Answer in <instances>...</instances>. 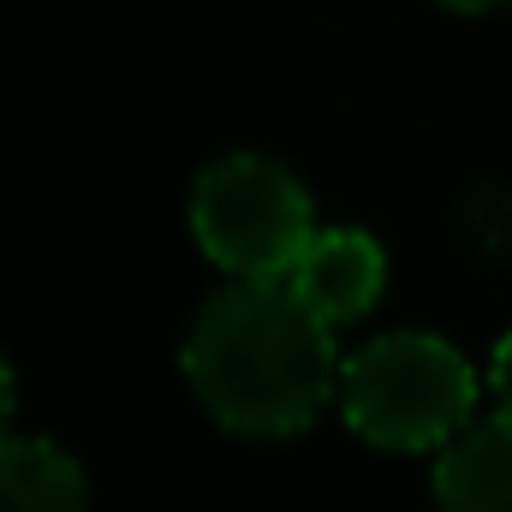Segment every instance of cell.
<instances>
[{"instance_id": "obj_1", "label": "cell", "mask_w": 512, "mask_h": 512, "mask_svg": "<svg viewBox=\"0 0 512 512\" xmlns=\"http://www.w3.org/2000/svg\"><path fill=\"white\" fill-rule=\"evenodd\" d=\"M185 376L227 429L298 435L334 387V340L292 280H239L191 322Z\"/></svg>"}, {"instance_id": "obj_2", "label": "cell", "mask_w": 512, "mask_h": 512, "mask_svg": "<svg viewBox=\"0 0 512 512\" xmlns=\"http://www.w3.org/2000/svg\"><path fill=\"white\" fill-rule=\"evenodd\" d=\"M340 405H346V423L370 447L417 453L465 429L477 405V382H471V364L447 340L387 334L340 370Z\"/></svg>"}, {"instance_id": "obj_3", "label": "cell", "mask_w": 512, "mask_h": 512, "mask_svg": "<svg viewBox=\"0 0 512 512\" xmlns=\"http://www.w3.org/2000/svg\"><path fill=\"white\" fill-rule=\"evenodd\" d=\"M191 227L209 262H221L233 280H286L316 239L310 191L262 155H233L197 179Z\"/></svg>"}, {"instance_id": "obj_4", "label": "cell", "mask_w": 512, "mask_h": 512, "mask_svg": "<svg viewBox=\"0 0 512 512\" xmlns=\"http://www.w3.org/2000/svg\"><path fill=\"white\" fill-rule=\"evenodd\" d=\"M292 292L328 322H358L376 298H382V280H387V262H382V245L370 233H352V227H334V233H316L304 256L292 262Z\"/></svg>"}, {"instance_id": "obj_5", "label": "cell", "mask_w": 512, "mask_h": 512, "mask_svg": "<svg viewBox=\"0 0 512 512\" xmlns=\"http://www.w3.org/2000/svg\"><path fill=\"white\" fill-rule=\"evenodd\" d=\"M441 512H512V417L459 429L435 465Z\"/></svg>"}, {"instance_id": "obj_6", "label": "cell", "mask_w": 512, "mask_h": 512, "mask_svg": "<svg viewBox=\"0 0 512 512\" xmlns=\"http://www.w3.org/2000/svg\"><path fill=\"white\" fill-rule=\"evenodd\" d=\"M0 512H90L84 471L48 441H0Z\"/></svg>"}, {"instance_id": "obj_7", "label": "cell", "mask_w": 512, "mask_h": 512, "mask_svg": "<svg viewBox=\"0 0 512 512\" xmlns=\"http://www.w3.org/2000/svg\"><path fill=\"white\" fill-rule=\"evenodd\" d=\"M495 411L512 417V334L501 340V352H495Z\"/></svg>"}, {"instance_id": "obj_8", "label": "cell", "mask_w": 512, "mask_h": 512, "mask_svg": "<svg viewBox=\"0 0 512 512\" xmlns=\"http://www.w3.org/2000/svg\"><path fill=\"white\" fill-rule=\"evenodd\" d=\"M6 423H12V376L0 364V441H6Z\"/></svg>"}, {"instance_id": "obj_9", "label": "cell", "mask_w": 512, "mask_h": 512, "mask_svg": "<svg viewBox=\"0 0 512 512\" xmlns=\"http://www.w3.org/2000/svg\"><path fill=\"white\" fill-rule=\"evenodd\" d=\"M441 6H453V12H489V6H507V0H441Z\"/></svg>"}]
</instances>
